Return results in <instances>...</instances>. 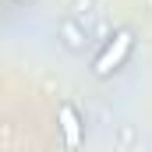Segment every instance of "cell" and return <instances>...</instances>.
<instances>
[{"label": "cell", "instance_id": "obj_1", "mask_svg": "<svg viewBox=\"0 0 152 152\" xmlns=\"http://www.w3.org/2000/svg\"><path fill=\"white\" fill-rule=\"evenodd\" d=\"M134 53V32L131 28H117L113 36L103 42V50L92 60V75L96 78H110L113 71H120L127 64V57Z\"/></svg>", "mask_w": 152, "mask_h": 152}, {"label": "cell", "instance_id": "obj_4", "mask_svg": "<svg viewBox=\"0 0 152 152\" xmlns=\"http://www.w3.org/2000/svg\"><path fill=\"white\" fill-rule=\"evenodd\" d=\"M14 4H32V0H14Z\"/></svg>", "mask_w": 152, "mask_h": 152}, {"label": "cell", "instance_id": "obj_2", "mask_svg": "<svg viewBox=\"0 0 152 152\" xmlns=\"http://www.w3.org/2000/svg\"><path fill=\"white\" fill-rule=\"evenodd\" d=\"M57 42H60L71 57H81V53L88 50V28H85V21H78V18H60V21H57Z\"/></svg>", "mask_w": 152, "mask_h": 152}, {"label": "cell", "instance_id": "obj_3", "mask_svg": "<svg viewBox=\"0 0 152 152\" xmlns=\"http://www.w3.org/2000/svg\"><path fill=\"white\" fill-rule=\"evenodd\" d=\"M60 127H64V142L67 145H78V113H75V106L71 103H60Z\"/></svg>", "mask_w": 152, "mask_h": 152}]
</instances>
